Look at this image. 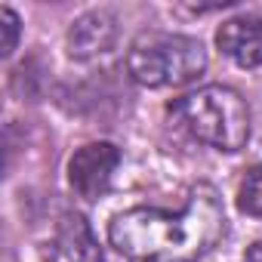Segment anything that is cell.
<instances>
[{
    "instance_id": "cell-1",
    "label": "cell",
    "mask_w": 262,
    "mask_h": 262,
    "mask_svg": "<svg viewBox=\"0 0 262 262\" xmlns=\"http://www.w3.org/2000/svg\"><path fill=\"white\" fill-rule=\"evenodd\" d=\"M225 234V207L213 185L191 188L182 210L133 207L108 225V241L117 253L136 262H198Z\"/></svg>"
},
{
    "instance_id": "cell-2",
    "label": "cell",
    "mask_w": 262,
    "mask_h": 262,
    "mask_svg": "<svg viewBox=\"0 0 262 262\" xmlns=\"http://www.w3.org/2000/svg\"><path fill=\"white\" fill-rule=\"evenodd\" d=\"M170 114L185 133L216 151H241L250 139V108L231 86L210 83L170 105Z\"/></svg>"
},
{
    "instance_id": "cell-3",
    "label": "cell",
    "mask_w": 262,
    "mask_h": 262,
    "mask_svg": "<svg viewBox=\"0 0 262 262\" xmlns=\"http://www.w3.org/2000/svg\"><path fill=\"white\" fill-rule=\"evenodd\" d=\"M126 71L148 90L185 86L207 71V50L188 34L142 31L126 50Z\"/></svg>"
},
{
    "instance_id": "cell-4",
    "label": "cell",
    "mask_w": 262,
    "mask_h": 262,
    "mask_svg": "<svg viewBox=\"0 0 262 262\" xmlns=\"http://www.w3.org/2000/svg\"><path fill=\"white\" fill-rule=\"evenodd\" d=\"M117 164H120V148L114 142H90V145H83L71 155L68 182L80 198L96 201L108 191Z\"/></svg>"
},
{
    "instance_id": "cell-5",
    "label": "cell",
    "mask_w": 262,
    "mask_h": 262,
    "mask_svg": "<svg viewBox=\"0 0 262 262\" xmlns=\"http://www.w3.org/2000/svg\"><path fill=\"white\" fill-rule=\"evenodd\" d=\"M50 262H105L83 213H65L50 241Z\"/></svg>"
},
{
    "instance_id": "cell-6",
    "label": "cell",
    "mask_w": 262,
    "mask_h": 262,
    "mask_svg": "<svg viewBox=\"0 0 262 262\" xmlns=\"http://www.w3.org/2000/svg\"><path fill=\"white\" fill-rule=\"evenodd\" d=\"M216 47L222 56H228L241 68H259L262 65V19L256 16H237L219 25Z\"/></svg>"
},
{
    "instance_id": "cell-7",
    "label": "cell",
    "mask_w": 262,
    "mask_h": 262,
    "mask_svg": "<svg viewBox=\"0 0 262 262\" xmlns=\"http://www.w3.org/2000/svg\"><path fill=\"white\" fill-rule=\"evenodd\" d=\"M114 34L117 28L108 13H86L68 31V53L71 59H96L111 50Z\"/></svg>"
},
{
    "instance_id": "cell-8",
    "label": "cell",
    "mask_w": 262,
    "mask_h": 262,
    "mask_svg": "<svg viewBox=\"0 0 262 262\" xmlns=\"http://www.w3.org/2000/svg\"><path fill=\"white\" fill-rule=\"evenodd\" d=\"M237 210L262 219V167H250L237 185Z\"/></svg>"
},
{
    "instance_id": "cell-9",
    "label": "cell",
    "mask_w": 262,
    "mask_h": 262,
    "mask_svg": "<svg viewBox=\"0 0 262 262\" xmlns=\"http://www.w3.org/2000/svg\"><path fill=\"white\" fill-rule=\"evenodd\" d=\"M0 31H4V40H0V56H10V53L16 50L19 31H22V22H19V16H16L10 7L0 10Z\"/></svg>"
},
{
    "instance_id": "cell-10",
    "label": "cell",
    "mask_w": 262,
    "mask_h": 262,
    "mask_svg": "<svg viewBox=\"0 0 262 262\" xmlns=\"http://www.w3.org/2000/svg\"><path fill=\"white\" fill-rule=\"evenodd\" d=\"M244 262H262V241H256V244H253V247L247 250Z\"/></svg>"
}]
</instances>
